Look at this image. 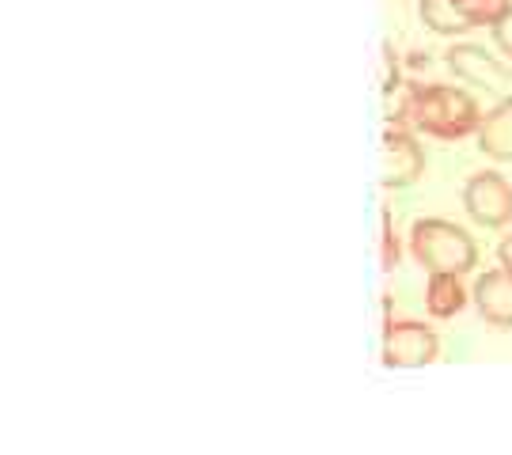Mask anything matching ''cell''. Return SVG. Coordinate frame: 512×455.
<instances>
[{
  "label": "cell",
  "instance_id": "1",
  "mask_svg": "<svg viewBox=\"0 0 512 455\" xmlns=\"http://www.w3.org/2000/svg\"><path fill=\"white\" fill-rule=\"evenodd\" d=\"M395 129H418L440 141H459L467 133H478L482 114L471 91L448 88V84H429V88H410L403 103L391 110Z\"/></svg>",
  "mask_w": 512,
  "mask_h": 455
},
{
  "label": "cell",
  "instance_id": "14",
  "mask_svg": "<svg viewBox=\"0 0 512 455\" xmlns=\"http://www.w3.org/2000/svg\"><path fill=\"white\" fill-rule=\"evenodd\" d=\"M395 258H399V247H395V232H391V217H384V262H387V266H395Z\"/></svg>",
  "mask_w": 512,
  "mask_h": 455
},
{
  "label": "cell",
  "instance_id": "8",
  "mask_svg": "<svg viewBox=\"0 0 512 455\" xmlns=\"http://www.w3.org/2000/svg\"><path fill=\"white\" fill-rule=\"evenodd\" d=\"M478 148H482L490 160L512 164V103H497L490 114H482Z\"/></svg>",
  "mask_w": 512,
  "mask_h": 455
},
{
  "label": "cell",
  "instance_id": "4",
  "mask_svg": "<svg viewBox=\"0 0 512 455\" xmlns=\"http://www.w3.org/2000/svg\"><path fill=\"white\" fill-rule=\"evenodd\" d=\"M463 209L478 228H505L512 220V186L497 171H478L463 186Z\"/></svg>",
  "mask_w": 512,
  "mask_h": 455
},
{
  "label": "cell",
  "instance_id": "10",
  "mask_svg": "<svg viewBox=\"0 0 512 455\" xmlns=\"http://www.w3.org/2000/svg\"><path fill=\"white\" fill-rule=\"evenodd\" d=\"M425 304L440 319L456 315L463 308V285H459V277H452V273H433L429 277V292H425Z\"/></svg>",
  "mask_w": 512,
  "mask_h": 455
},
{
  "label": "cell",
  "instance_id": "7",
  "mask_svg": "<svg viewBox=\"0 0 512 455\" xmlns=\"http://www.w3.org/2000/svg\"><path fill=\"white\" fill-rule=\"evenodd\" d=\"M437 353L433 330L421 323H399L387 330V361L395 364H425Z\"/></svg>",
  "mask_w": 512,
  "mask_h": 455
},
{
  "label": "cell",
  "instance_id": "11",
  "mask_svg": "<svg viewBox=\"0 0 512 455\" xmlns=\"http://www.w3.org/2000/svg\"><path fill=\"white\" fill-rule=\"evenodd\" d=\"M475 27H494L512 12V0H456Z\"/></svg>",
  "mask_w": 512,
  "mask_h": 455
},
{
  "label": "cell",
  "instance_id": "5",
  "mask_svg": "<svg viewBox=\"0 0 512 455\" xmlns=\"http://www.w3.org/2000/svg\"><path fill=\"white\" fill-rule=\"evenodd\" d=\"M421 167H425V152H421L418 137L410 129L384 133V152H380V179H384V186H391V190L410 186L421 175Z\"/></svg>",
  "mask_w": 512,
  "mask_h": 455
},
{
  "label": "cell",
  "instance_id": "12",
  "mask_svg": "<svg viewBox=\"0 0 512 455\" xmlns=\"http://www.w3.org/2000/svg\"><path fill=\"white\" fill-rule=\"evenodd\" d=\"M380 91L384 95H395L399 91V61H395V50L384 46V73H380Z\"/></svg>",
  "mask_w": 512,
  "mask_h": 455
},
{
  "label": "cell",
  "instance_id": "6",
  "mask_svg": "<svg viewBox=\"0 0 512 455\" xmlns=\"http://www.w3.org/2000/svg\"><path fill=\"white\" fill-rule=\"evenodd\" d=\"M475 304L482 319L497 327H512V273L509 270H486L475 285Z\"/></svg>",
  "mask_w": 512,
  "mask_h": 455
},
{
  "label": "cell",
  "instance_id": "9",
  "mask_svg": "<svg viewBox=\"0 0 512 455\" xmlns=\"http://www.w3.org/2000/svg\"><path fill=\"white\" fill-rule=\"evenodd\" d=\"M421 23L433 31V35H467L475 23L463 16L456 0H421Z\"/></svg>",
  "mask_w": 512,
  "mask_h": 455
},
{
  "label": "cell",
  "instance_id": "2",
  "mask_svg": "<svg viewBox=\"0 0 512 455\" xmlns=\"http://www.w3.org/2000/svg\"><path fill=\"white\" fill-rule=\"evenodd\" d=\"M410 255L429 273H452V277L478 266V247L471 232L440 217H425L410 228Z\"/></svg>",
  "mask_w": 512,
  "mask_h": 455
},
{
  "label": "cell",
  "instance_id": "13",
  "mask_svg": "<svg viewBox=\"0 0 512 455\" xmlns=\"http://www.w3.org/2000/svg\"><path fill=\"white\" fill-rule=\"evenodd\" d=\"M490 31H494V42L501 46V54H505L512 61V12L505 19H501V23H494Z\"/></svg>",
  "mask_w": 512,
  "mask_h": 455
},
{
  "label": "cell",
  "instance_id": "15",
  "mask_svg": "<svg viewBox=\"0 0 512 455\" xmlns=\"http://www.w3.org/2000/svg\"><path fill=\"white\" fill-rule=\"evenodd\" d=\"M497 262H501V270L512 273V236H505L497 243Z\"/></svg>",
  "mask_w": 512,
  "mask_h": 455
},
{
  "label": "cell",
  "instance_id": "3",
  "mask_svg": "<svg viewBox=\"0 0 512 455\" xmlns=\"http://www.w3.org/2000/svg\"><path fill=\"white\" fill-rule=\"evenodd\" d=\"M448 69L467 80L471 88L494 95L501 103H512V69L505 61H494L482 46H471V42H459L448 50Z\"/></svg>",
  "mask_w": 512,
  "mask_h": 455
}]
</instances>
